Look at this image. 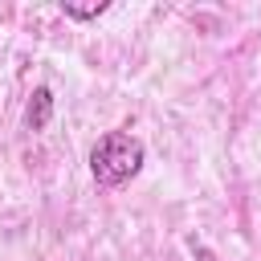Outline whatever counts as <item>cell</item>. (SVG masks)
Returning a JSON list of instances; mask_svg holds the SVG:
<instances>
[{"mask_svg": "<svg viewBox=\"0 0 261 261\" xmlns=\"http://www.w3.org/2000/svg\"><path fill=\"white\" fill-rule=\"evenodd\" d=\"M143 159H147V147H143L139 135H130V130H110V135H102V139L94 143V151H90V171H94L98 188H122L126 179L139 175Z\"/></svg>", "mask_w": 261, "mask_h": 261, "instance_id": "1", "label": "cell"}, {"mask_svg": "<svg viewBox=\"0 0 261 261\" xmlns=\"http://www.w3.org/2000/svg\"><path fill=\"white\" fill-rule=\"evenodd\" d=\"M49 118H53V90H49V86H37V90H33V98H29L24 122H29V130H45V126H49Z\"/></svg>", "mask_w": 261, "mask_h": 261, "instance_id": "2", "label": "cell"}, {"mask_svg": "<svg viewBox=\"0 0 261 261\" xmlns=\"http://www.w3.org/2000/svg\"><path fill=\"white\" fill-rule=\"evenodd\" d=\"M106 8H110L106 0H98V4H61V12H65L69 20H98Z\"/></svg>", "mask_w": 261, "mask_h": 261, "instance_id": "3", "label": "cell"}]
</instances>
